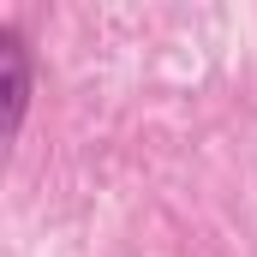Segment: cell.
Masks as SVG:
<instances>
[{
  "label": "cell",
  "mask_w": 257,
  "mask_h": 257,
  "mask_svg": "<svg viewBox=\"0 0 257 257\" xmlns=\"http://www.w3.org/2000/svg\"><path fill=\"white\" fill-rule=\"evenodd\" d=\"M36 102V48L24 36V24H0V138L12 144Z\"/></svg>",
  "instance_id": "1"
}]
</instances>
